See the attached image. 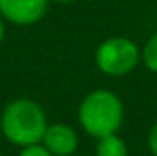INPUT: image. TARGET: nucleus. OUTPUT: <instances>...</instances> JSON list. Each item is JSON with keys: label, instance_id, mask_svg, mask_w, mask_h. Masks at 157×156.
I'll return each instance as SVG.
<instances>
[{"label": "nucleus", "instance_id": "nucleus-3", "mask_svg": "<svg viewBox=\"0 0 157 156\" xmlns=\"http://www.w3.org/2000/svg\"><path fill=\"white\" fill-rule=\"evenodd\" d=\"M97 66L108 76H124L135 68L139 61L137 46L128 39L115 37L104 40L97 50Z\"/></svg>", "mask_w": 157, "mask_h": 156}, {"label": "nucleus", "instance_id": "nucleus-7", "mask_svg": "<svg viewBox=\"0 0 157 156\" xmlns=\"http://www.w3.org/2000/svg\"><path fill=\"white\" fill-rule=\"evenodd\" d=\"M143 57H144L146 66H148L152 72H157V35H154L152 39L146 42Z\"/></svg>", "mask_w": 157, "mask_h": 156}, {"label": "nucleus", "instance_id": "nucleus-6", "mask_svg": "<svg viewBox=\"0 0 157 156\" xmlns=\"http://www.w3.org/2000/svg\"><path fill=\"white\" fill-rule=\"evenodd\" d=\"M97 156H128V149H126V143L119 136L110 134V136L99 138Z\"/></svg>", "mask_w": 157, "mask_h": 156}, {"label": "nucleus", "instance_id": "nucleus-11", "mask_svg": "<svg viewBox=\"0 0 157 156\" xmlns=\"http://www.w3.org/2000/svg\"><path fill=\"white\" fill-rule=\"evenodd\" d=\"M57 2H75V0H57Z\"/></svg>", "mask_w": 157, "mask_h": 156}, {"label": "nucleus", "instance_id": "nucleus-9", "mask_svg": "<svg viewBox=\"0 0 157 156\" xmlns=\"http://www.w3.org/2000/svg\"><path fill=\"white\" fill-rule=\"evenodd\" d=\"M148 145H150L152 154L157 156V125H154V129L150 130V136H148Z\"/></svg>", "mask_w": 157, "mask_h": 156}, {"label": "nucleus", "instance_id": "nucleus-8", "mask_svg": "<svg viewBox=\"0 0 157 156\" xmlns=\"http://www.w3.org/2000/svg\"><path fill=\"white\" fill-rule=\"evenodd\" d=\"M18 156H53L44 145H29V147H24V151Z\"/></svg>", "mask_w": 157, "mask_h": 156}, {"label": "nucleus", "instance_id": "nucleus-2", "mask_svg": "<svg viewBox=\"0 0 157 156\" xmlns=\"http://www.w3.org/2000/svg\"><path fill=\"white\" fill-rule=\"evenodd\" d=\"M82 129L95 138L115 134L122 123V103L108 90H95L82 101L78 109Z\"/></svg>", "mask_w": 157, "mask_h": 156}, {"label": "nucleus", "instance_id": "nucleus-10", "mask_svg": "<svg viewBox=\"0 0 157 156\" xmlns=\"http://www.w3.org/2000/svg\"><path fill=\"white\" fill-rule=\"evenodd\" d=\"M4 37V24H2V18H0V40Z\"/></svg>", "mask_w": 157, "mask_h": 156}, {"label": "nucleus", "instance_id": "nucleus-1", "mask_svg": "<svg viewBox=\"0 0 157 156\" xmlns=\"http://www.w3.org/2000/svg\"><path fill=\"white\" fill-rule=\"evenodd\" d=\"M2 132L11 143L29 147L42 142L48 123L46 114L31 99H15L11 101L2 114Z\"/></svg>", "mask_w": 157, "mask_h": 156}, {"label": "nucleus", "instance_id": "nucleus-4", "mask_svg": "<svg viewBox=\"0 0 157 156\" xmlns=\"http://www.w3.org/2000/svg\"><path fill=\"white\" fill-rule=\"evenodd\" d=\"M48 0H0V15L13 24H33L46 13Z\"/></svg>", "mask_w": 157, "mask_h": 156}, {"label": "nucleus", "instance_id": "nucleus-5", "mask_svg": "<svg viewBox=\"0 0 157 156\" xmlns=\"http://www.w3.org/2000/svg\"><path fill=\"white\" fill-rule=\"evenodd\" d=\"M42 143L53 156H70L71 153H75L78 140L71 127L59 123L46 129Z\"/></svg>", "mask_w": 157, "mask_h": 156}, {"label": "nucleus", "instance_id": "nucleus-12", "mask_svg": "<svg viewBox=\"0 0 157 156\" xmlns=\"http://www.w3.org/2000/svg\"><path fill=\"white\" fill-rule=\"evenodd\" d=\"M0 156H2V154H0Z\"/></svg>", "mask_w": 157, "mask_h": 156}]
</instances>
